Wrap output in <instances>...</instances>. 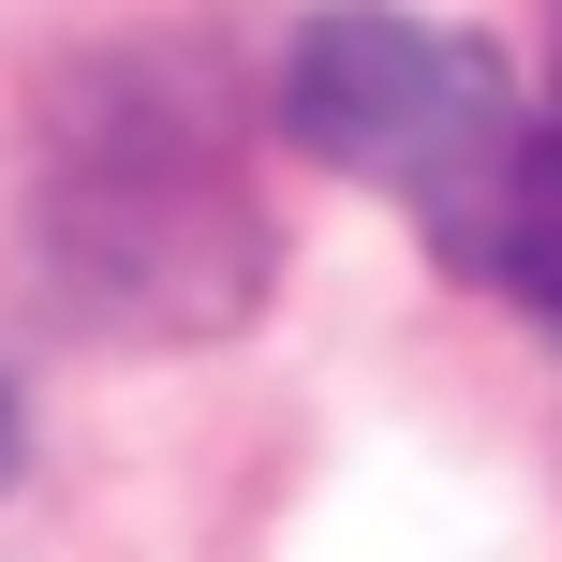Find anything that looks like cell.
I'll return each mask as SVG.
<instances>
[{"label": "cell", "mask_w": 562, "mask_h": 562, "mask_svg": "<svg viewBox=\"0 0 562 562\" xmlns=\"http://www.w3.org/2000/svg\"><path fill=\"white\" fill-rule=\"evenodd\" d=\"M267 207L237 178V119L178 59L104 45L45 89L30 164V281L75 340H223L267 296Z\"/></svg>", "instance_id": "obj_1"}, {"label": "cell", "mask_w": 562, "mask_h": 562, "mask_svg": "<svg viewBox=\"0 0 562 562\" xmlns=\"http://www.w3.org/2000/svg\"><path fill=\"white\" fill-rule=\"evenodd\" d=\"M281 134L311 164H340L356 193H385L445 267H474V237L504 207L533 119H518L504 59L474 30H429L400 0H326L296 30V59H281Z\"/></svg>", "instance_id": "obj_2"}, {"label": "cell", "mask_w": 562, "mask_h": 562, "mask_svg": "<svg viewBox=\"0 0 562 562\" xmlns=\"http://www.w3.org/2000/svg\"><path fill=\"white\" fill-rule=\"evenodd\" d=\"M459 281L518 296V311L562 340V119L518 148V178H504V207H488V237H474V267H459Z\"/></svg>", "instance_id": "obj_3"}, {"label": "cell", "mask_w": 562, "mask_h": 562, "mask_svg": "<svg viewBox=\"0 0 562 562\" xmlns=\"http://www.w3.org/2000/svg\"><path fill=\"white\" fill-rule=\"evenodd\" d=\"M0 488H15V400H0Z\"/></svg>", "instance_id": "obj_4"}]
</instances>
